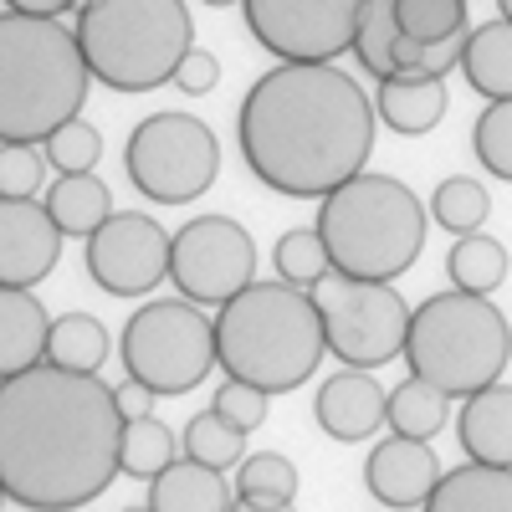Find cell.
I'll return each mask as SVG.
<instances>
[{"mask_svg":"<svg viewBox=\"0 0 512 512\" xmlns=\"http://www.w3.org/2000/svg\"><path fill=\"white\" fill-rule=\"evenodd\" d=\"M118 390L98 374L36 364L0 384V487L31 512H77L123 472Z\"/></svg>","mask_w":512,"mask_h":512,"instance_id":"cell-1","label":"cell"},{"mask_svg":"<svg viewBox=\"0 0 512 512\" xmlns=\"http://www.w3.org/2000/svg\"><path fill=\"white\" fill-rule=\"evenodd\" d=\"M379 113L333 62H277L246 88L236 144L256 180L292 200H328L369 169Z\"/></svg>","mask_w":512,"mask_h":512,"instance_id":"cell-2","label":"cell"},{"mask_svg":"<svg viewBox=\"0 0 512 512\" xmlns=\"http://www.w3.org/2000/svg\"><path fill=\"white\" fill-rule=\"evenodd\" d=\"M77 26L57 16H0V139L47 144L57 128L82 118L93 88Z\"/></svg>","mask_w":512,"mask_h":512,"instance_id":"cell-3","label":"cell"},{"mask_svg":"<svg viewBox=\"0 0 512 512\" xmlns=\"http://www.w3.org/2000/svg\"><path fill=\"white\" fill-rule=\"evenodd\" d=\"M216 354L226 379H241L262 395L308 384L328 354L318 297L287 282H251L216 313Z\"/></svg>","mask_w":512,"mask_h":512,"instance_id":"cell-4","label":"cell"},{"mask_svg":"<svg viewBox=\"0 0 512 512\" xmlns=\"http://www.w3.org/2000/svg\"><path fill=\"white\" fill-rule=\"evenodd\" d=\"M318 236L333 256V272L359 282H395L425 251V205L395 175H354L328 200H318Z\"/></svg>","mask_w":512,"mask_h":512,"instance_id":"cell-5","label":"cell"},{"mask_svg":"<svg viewBox=\"0 0 512 512\" xmlns=\"http://www.w3.org/2000/svg\"><path fill=\"white\" fill-rule=\"evenodd\" d=\"M512 359V328L492 297L477 292H436L410 313L405 364L410 379H425L446 400H472L502 379Z\"/></svg>","mask_w":512,"mask_h":512,"instance_id":"cell-6","label":"cell"},{"mask_svg":"<svg viewBox=\"0 0 512 512\" xmlns=\"http://www.w3.org/2000/svg\"><path fill=\"white\" fill-rule=\"evenodd\" d=\"M77 41L103 88L154 93L195 52V21L185 0H88L77 11Z\"/></svg>","mask_w":512,"mask_h":512,"instance_id":"cell-7","label":"cell"},{"mask_svg":"<svg viewBox=\"0 0 512 512\" xmlns=\"http://www.w3.org/2000/svg\"><path fill=\"white\" fill-rule=\"evenodd\" d=\"M123 374L149 384L154 395H190L221 364L216 318H205L190 297H154L123 323Z\"/></svg>","mask_w":512,"mask_h":512,"instance_id":"cell-8","label":"cell"},{"mask_svg":"<svg viewBox=\"0 0 512 512\" xmlns=\"http://www.w3.org/2000/svg\"><path fill=\"white\" fill-rule=\"evenodd\" d=\"M123 169L154 205H190L221 175V139L195 113H154L128 134Z\"/></svg>","mask_w":512,"mask_h":512,"instance_id":"cell-9","label":"cell"},{"mask_svg":"<svg viewBox=\"0 0 512 512\" xmlns=\"http://www.w3.org/2000/svg\"><path fill=\"white\" fill-rule=\"evenodd\" d=\"M328 354L344 359V369H379L390 359H405V333H410V303L395 292V282H359L333 272L313 287Z\"/></svg>","mask_w":512,"mask_h":512,"instance_id":"cell-10","label":"cell"},{"mask_svg":"<svg viewBox=\"0 0 512 512\" xmlns=\"http://www.w3.org/2000/svg\"><path fill=\"white\" fill-rule=\"evenodd\" d=\"M169 282L195 308H226L256 282V241L231 216H195L175 231Z\"/></svg>","mask_w":512,"mask_h":512,"instance_id":"cell-11","label":"cell"},{"mask_svg":"<svg viewBox=\"0 0 512 512\" xmlns=\"http://www.w3.org/2000/svg\"><path fill=\"white\" fill-rule=\"evenodd\" d=\"M241 11L277 62H333L354 52L364 0H241Z\"/></svg>","mask_w":512,"mask_h":512,"instance_id":"cell-12","label":"cell"},{"mask_svg":"<svg viewBox=\"0 0 512 512\" xmlns=\"http://www.w3.org/2000/svg\"><path fill=\"white\" fill-rule=\"evenodd\" d=\"M175 236L144 210H118V216L88 241V277L113 297H144L169 277Z\"/></svg>","mask_w":512,"mask_h":512,"instance_id":"cell-13","label":"cell"},{"mask_svg":"<svg viewBox=\"0 0 512 512\" xmlns=\"http://www.w3.org/2000/svg\"><path fill=\"white\" fill-rule=\"evenodd\" d=\"M62 256L47 200H0V287H36Z\"/></svg>","mask_w":512,"mask_h":512,"instance_id":"cell-14","label":"cell"},{"mask_svg":"<svg viewBox=\"0 0 512 512\" xmlns=\"http://www.w3.org/2000/svg\"><path fill=\"white\" fill-rule=\"evenodd\" d=\"M441 461L431 451V441H410V436H384L369 461H364V487L379 507L390 512H410V507H425L431 492L441 487Z\"/></svg>","mask_w":512,"mask_h":512,"instance_id":"cell-15","label":"cell"},{"mask_svg":"<svg viewBox=\"0 0 512 512\" xmlns=\"http://www.w3.org/2000/svg\"><path fill=\"white\" fill-rule=\"evenodd\" d=\"M318 425L333 441H369L379 425H390V395L369 369H338L323 379V390L313 400Z\"/></svg>","mask_w":512,"mask_h":512,"instance_id":"cell-16","label":"cell"},{"mask_svg":"<svg viewBox=\"0 0 512 512\" xmlns=\"http://www.w3.org/2000/svg\"><path fill=\"white\" fill-rule=\"evenodd\" d=\"M456 441H461L466 461L507 466L512 472V384H492V390H482L461 405Z\"/></svg>","mask_w":512,"mask_h":512,"instance_id":"cell-17","label":"cell"},{"mask_svg":"<svg viewBox=\"0 0 512 512\" xmlns=\"http://www.w3.org/2000/svg\"><path fill=\"white\" fill-rule=\"evenodd\" d=\"M52 318L26 287H0V374L16 379L36 364H47Z\"/></svg>","mask_w":512,"mask_h":512,"instance_id":"cell-18","label":"cell"},{"mask_svg":"<svg viewBox=\"0 0 512 512\" xmlns=\"http://www.w3.org/2000/svg\"><path fill=\"white\" fill-rule=\"evenodd\" d=\"M374 113L395 134L420 139L446 118V82L441 77H384L374 88Z\"/></svg>","mask_w":512,"mask_h":512,"instance_id":"cell-19","label":"cell"},{"mask_svg":"<svg viewBox=\"0 0 512 512\" xmlns=\"http://www.w3.org/2000/svg\"><path fill=\"white\" fill-rule=\"evenodd\" d=\"M420 512H512V472L507 466H451Z\"/></svg>","mask_w":512,"mask_h":512,"instance_id":"cell-20","label":"cell"},{"mask_svg":"<svg viewBox=\"0 0 512 512\" xmlns=\"http://www.w3.org/2000/svg\"><path fill=\"white\" fill-rule=\"evenodd\" d=\"M149 507L154 512H231V487L221 472L200 461H175L169 472L149 482Z\"/></svg>","mask_w":512,"mask_h":512,"instance_id":"cell-21","label":"cell"},{"mask_svg":"<svg viewBox=\"0 0 512 512\" xmlns=\"http://www.w3.org/2000/svg\"><path fill=\"white\" fill-rule=\"evenodd\" d=\"M47 210L62 226V236H82V241H93L118 216L113 195L98 175H57V185L47 190Z\"/></svg>","mask_w":512,"mask_h":512,"instance_id":"cell-22","label":"cell"},{"mask_svg":"<svg viewBox=\"0 0 512 512\" xmlns=\"http://www.w3.org/2000/svg\"><path fill=\"white\" fill-rule=\"evenodd\" d=\"M461 72L487 103H507L512 98V21H487L466 36Z\"/></svg>","mask_w":512,"mask_h":512,"instance_id":"cell-23","label":"cell"},{"mask_svg":"<svg viewBox=\"0 0 512 512\" xmlns=\"http://www.w3.org/2000/svg\"><path fill=\"white\" fill-rule=\"evenodd\" d=\"M103 359H108V328L93 313H62V318H52L47 364L77 369V374H98Z\"/></svg>","mask_w":512,"mask_h":512,"instance_id":"cell-24","label":"cell"},{"mask_svg":"<svg viewBox=\"0 0 512 512\" xmlns=\"http://www.w3.org/2000/svg\"><path fill=\"white\" fill-rule=\"evenodd\" d=\"M446 272H451V287L461 292H477V297H492L507 277V246L492 241V236H461L451 251H446Z\"/></svg>","mask_w":512,"mask_h":512,"instance_id":"cell-25","label":"cell"},{"mask_svg":"<svg viewBox=\"0 0 512 512\" xmlns=\"http://www.w3.org/2000/svg\"><path fill=\"white\" fill-rule=\"evenodd\" d=\"M451 420V400L441 390H431L425 379H405L400 390H390V431L410 436V441H431L446 431Z\"/></svg>","mask_w":512,"mask_h":512,"instance_id":"cell-26","label":"cell"},{"mask_svg":"<svg viewBox=\"0 0 512 512\" xmlns=\"http://www.w3.org/2000/svg\"><path fill=\"white\" fill-rule=\"evenodd\" d=\"M431 216H436V226H446L456 241H461V236H477V231L487 226V216H492V195H487V185H477V180L451 175V180H441L436 195H431Z\"/></svg>","mask_w":512,"mask_h":512,"instance_id":"cell-27","label":"cell"},{"mask_svg":"<svg viewBox=\"0 0 512 512\" xmlns=\"http://www.w3.org/2000/svg\"><path fill=\"white\" fill-rule=\"evenodd\" d=\"M297 497V466L277 451H256L236 466V502L256 507H287Z\"/></svg>","mask_w":512,"mask_h":512,"instance_id":"cell-28","label":"cell"},{"mask_svg":"<svg viewBox=\"0 0 512 512\" xmlns=\"http://www.w3.org/2000/svg\"><path fill=\"white\" fill-rule=\"evenodd\" d=\"M241 456H246V431H236V425L216 410L190 415L185 461H200V466H210V472H226V466H241Z\"/></svg>","mask_w":512,"mask_h":512,"instance_id":"cell-29","label":"cell"},{"mask_svg":"<svg viewBox=\"0 0 512 512\" xmlns=\"http://www.w3.org/2000/svg\"><path fill=\"white\" fill-rule=\"evenodd\" d=\"M272 267H277V282L313 292L318 282H328V277H333V256H328V246H323L318 226H308V231H287V236L277 241Z\"/></svg>","mask_w":512,"mask_h":512,"instance_id":"cell-30","label":"cell"},{"mask_svg":"<svg viewBox=\"0 0 512 512\" xmlns=\"http://www.w3.org/2000/svg\"><path fill=\"white\" fill-rule=\"evenodd\" d=\"M175 466V436H169V425L144 415V420H128L123 431V477L134 482H154L159 472Z\"/></svg>","mask_w":512,"mask_h":512,"instance_id":"cell-31","label":"cell"},{"mask_svg":"<svg viewBox=\"0 0 512 512\" xmlns=\"http://www.w3.org/2000/svg\"><path fill=\"white\" fill-rule=\"evenodd\" d=\"M395 0H364V16H359V36H354V57L364 62V72L374 82L395 77Z\"/></svg>","mask_w":512,"mask_h":512,"instance_id":"cell-32","label":"cell"},{"mask_svg":"<svg viewBox=\"0 0 512 512\" xmlns=\"http://www.w3.org/2000/svg\"><path fill=\"white\" fill-rule=\"evenodd\" d=\"M395 26L410 41H451L466 36V0H395Z\"/></svg>","mask_w":512,"mask_h":512,"instance_id":"cell-33","label":"cell"},{"mask_svg":"<svg viewBox=\"0 0 512 512\" xmlns=\"http://www.w3.org/2000/svg\"><path fill=\"white\" fill-rule=\"evenodd\" d=\"M472 154L482 159V169H487L492 180H507L512 185V98L507 103H487L477 113Z\"/></svg>","mask_w":512,"mask_h":512,"instance_id":"cell-34","label":"cell"},{"mask_svg":"<svg viewBox=\"0 0 512 512\" xmlns=\"http://www.w3.org/2000/svg\"><path fill=\"white\" fill-rule=\"evenodd\" d=\"M103 159V134L88 118H72L67 128L47 139V164L57 175H93V164Z\"/></svg>","mask_w":512,"mask_h":512,"instance_id":"cell-35","label":"cell"},{"mask_svg":"<svg viewBox=\"0 0 512 512\" xmlns=\"http://www.w3.org/2000/svg\"><path fill=\"white\" fill-rule=\"evenodd\" d=\"M41 164H47V154H36L31 144H6L0 149V200H36Z\"/></svg>","mask_w":512,"mask_h":512,"instance_id":"cell-36","label":"cell"},{"mask_svg":"<svg viewBox=\"0 0 512 512\" xmlns=\"http://www.w3.org/2000/svg\"><path fill=\"white\" fill-rule=\"evenodd\" d=\"M267 405H272V395H262V390H251V384H241V379H226L221 390H216V400H210V410L216 415H226L236 431H262L267 425Z\"/></svg>","mask_w":512,"mask_h":512,"instance_id":"cell-37","label":"cell"},{"mask_svg":"<svg viewBox=\"0 0 512 512\" xmlns=\"http://www.w3.org/2000/svg\"><path fill=\"white\" fill-rule=\"evenodd\" d=\"M216 82H221V62L210 57V52H200V47H195V52L180 62V72H175V88H180L185 98H200V93H210Z\"/></svg>","mask_w":512,"mask_h":512,"instance_id":"cell-38","label":"cell"},{"mask_svg":"<svg viewBox=\"0 0 512 512\" xmlns=\"http://www.w3.org/2000/svg\"><path fill=\"white\" fill-rule=\"evenodd\" d=\"M154 390L149 384H139V379H128L123 374V384H118V410H123V420H144V415H154Z\"/></svg>","mask_w":512,"mask_h":512,"instance_id":"cell-39","label":"cell"},{"mask_svg":"<svg viewBox=\"0 0 512 512\" xmlns=\"http://www.w3.org/2000/svg\"><path fill=\"white\" fill-rule=\"evenodd\" d=\"M88 0H6V11L16 16H62V11H82Z\"/></svg>","mask_w":512,"mask_h":512,"instance_id":"cell-40","label":"cell"},{"mask_svg":"<svg viewBox=\"0 0 512 512\" xmlns=\"http://www.w3.org/2000/svg\"><path fill=\"white\" fill-rule=\"evenodd\" d=\"M231 512H292V502H287V507H256V502H236Z\"/></svg>","mask_w":512,"mask_h":512,"instance_id":"cell-41","label":"cell"},{"mask_svg":"<svg viewBox=\"0 0 512 512\" xmlns=\"http://www.w3.org/2000/svg\"><path fill=\"white\" fill-rule=\"evenodd\" d=\"M497 11H502V21H512V0H497Z\"/></svg>","mask_w":512,"mask_h":512,"instance_id":"cell-42","label":"cell"},{"mask_svg":"<svg viewBox=\"0 0 512 512\" xmlns=\"http://www.w3.org/2000/svg\"><path fill=\"white\" fill-rule=\"evenodd\" d=\"M205 6H216V11H221V6H241V0H205Z\"/></svg>","mask_w":512,"mask_h":512,"instance_id":"cell-43","label":"cell"},{"mask_svg":"<svg viewBox=\"0 0 512 512\" xmlns=\"http://www.w3.org/2000/svg\"><path fill=\"white\" fill-rule=\"evenodd\" d=\"M123 512H154V507H149V502H144V507H123Z\"/></svg>","mask_w":512,"mask_h":512,"instance_id":"cell-44","label":"cell"}]
</instances>
